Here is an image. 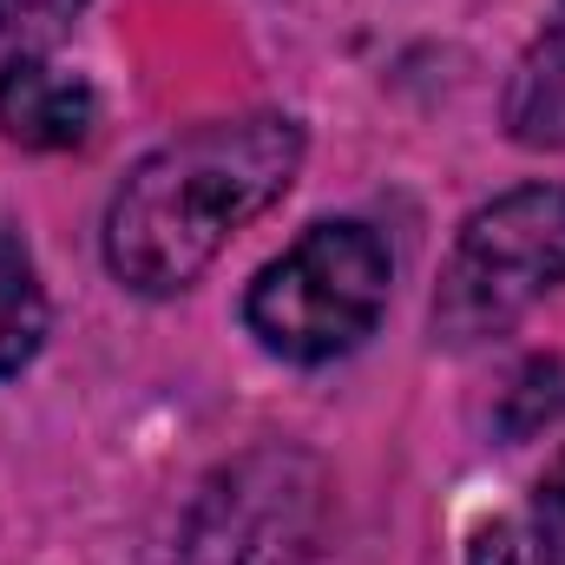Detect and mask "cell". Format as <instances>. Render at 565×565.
Returning <instances> with one entry per match:
<instances>
[{
	"mask_svg": "<svg viewBox=\"0 0 565 565\" xmlns=\"http://www.w3.org/2000/svg\"><path fill=\"white\" fill-rule=\"evenodd\" d=\"M302 171V126L289 113L204 119L145 151L106 204V270L132 296H184L224 244L257 224Z\"/></svg>",
	"mask_w": 565,
	"mask_h": 565,
	"instance_id": "1",
	"label": "cell"
},
{
	"mask_svg": "<svg viewBox=\"0 0 565 565\" xmlns=\"http://www.w3.org/2000/svg\"><path fill=\"white\" fill-rule=\"evenodd\" d=\"M395 257L375 224L362 217H322L309 224L277 264H264L244 289V329L302 369H322L375 335L388 316Z\"/></svg>",
	"mask_w": 565,
	"mask_h": 565,
	"instance_id": "2",
	"label": "cell"
},
{
	"mask_svg": "<svg viewBox=\"0 0 565 565\" xmlns=\"http://www.w3.org/2000/svg\"><path fill=\"white\" fill-rule=\"evenodd\" d=\"M565 289V184H513L480 204L434 282V342L473 349Z\"/></svg>",
	"mask_w": 565,
	"mask_h": 565,
	"instance_id": "3",
	"label": "cell"
},
{
	"mask_svg": "<svg viewBox=\"0 0 565 565\" xmlns=\"http://www.w3.org/2000/svg\"><path fill=\"white\" fill-rule=\"evenodd\" d=\"M329 467L302 447H250L224 460L191 513H184V565H309L329 533Z\"/></svg>",
	"mask_w": 565,
	"mask_h": 565,
	"instance_id": "4",
	"label": "cell"
},
{
	"mask_svg": "<svg viewBox=\"0 0 565 565\" xmlns=\"http://www.w3.org/2000/svg\"><path fill=\"white\" fill-rule=\"evenodd\" d=\"M99 126V93L53 66L46 53L40 60H7L0 66V132L26 151H73V145L93 139Z\"/></svg>",
	"mask_w": 565,
	"mask_h": 565,
	"instance_id": "5",
	"label": "cell"
},
{
	"mask_svg": "<svg viewBox=\"0 0 565 565\" xmlns=\"http://www.w3.org/2000/svg\"><path fill=\"white\" fill-rule=\"evenodd\" d=\"M500 126L526 151H565V0H553L546 26L513 60L500 93Z\"/></svg>",
	"mask_w": 565,
	"mask_h": 565,
	"instance_id": "6",
	"label": "cell"
},
{
	"mask_svg": "<svg viewBox=\"0 0 565 565\" xmlns=\"http://www.w3.org/2000/svg\"><path fill=\"white\" fill-rule=\"evenodd\" d=\"M46 342V282L13 224H0V382H13Z\"/></svg>",
	"mask_w": 565,
	"mask_h": 565,
	"instance_id": "7",
	"label": "cell"
},
{
	"mask_svg": "<svg viewBox=\"0 0 565 565\" xmlns=\"http://www.w3.org/2000/svg\"><path fill=\"white\" fill-rule=\"evenodd\" d=\"M86 0H0V66L7 60H40L73 33Z\"/></svg>",
	"mask_w": 565,
	"mask_h": 565,
	"instance_id": "8",
	"label": "cell"
},
{
	"mask_svg": "<svg viewBox=\"0 0 565 565\" xmlns=\"http://www.w3.org/2000/svg\"><path fill=\"white\" fill-rule=\"evenodd\" d=\"M467 565H565L553 533L540 526V513H493L473 526Z\"/></svg>",
	"mask_w": 565,
	"mask_h": 565,
	"instance_id": "9",
	"label": "cell"
},
{
	"mask_svg": "<svg viewBox=\"0 0 565 565\" xmlns=\"http://www.w3.org/2000/svg\"><path fill=\"white\" fill-rule=\"evenodd\" d=\"M565 415V362H526L520 375H513V388H507V408H500V427L513 434V440H526V434H540V427H553Z\"/></svg>",
	"mask_w": 565,
	"mask_h": 565,
	"instance_id": "10",
	"label": "cell"
},
{
	"mask_svg": "<svg viewBox=\"0 0 565 565\" xmlns=\"http://www.w3.org/2000/svg\"><path fill=\"white\" fill-rule=\"evenodd\" d=\"M533 513H540V526L553 533V546H559V559H565V447L553 454V467L540 473V493H533Z\"/></svg>",
	"mask_w": 565,
	"mask_h": 565,
	"instance_id": "11",
	"label": "cell"
}]
</instances>
